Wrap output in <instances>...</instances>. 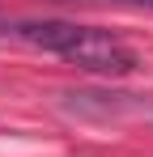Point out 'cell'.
<instances>
[{"label": "cell", "mask_w": 153, "mask_h": 157, "mask_svg": "<svg viewBox=\"0 0 153 157\" xmlns=\"http://www.w3.org/2000/svg\"><path fill=\"white\" fill-rule=\"evenodd\" d=\"M9 34H17L22 43L38 47V51L68 59L73 68L94 72V77H124L140 64L124 38L94 26H76V21H22V26H9Z\"/></svg>", "instance_id": "cell-1"}]
</instances>
